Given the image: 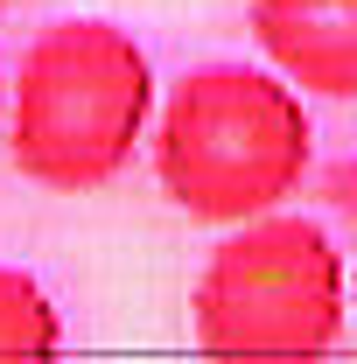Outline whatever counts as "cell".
<instances>
[{"instance_id": "obj_1", "label": "cell", "mask_w": 357, "mask_h": 364, "mask_svg": "<svg viewBox=\"0 0 357 364\" xmlns=\"http://www.w3.org/2000/svg\"><path fill=\"white\" fill-rule=\"evenodd\" d=\"M315 161V127L302 91L280 70L203 63L176 77L154 112V176L182 218L196 225H245L280 210Z\"/></svg>"}, {"instance_id": "obj_2", "label": "cell", "mask_w": 357, "mask_h": 364, "mask_svg": "<svg viewBox=\"0 0 357 364\" xmlns=\"http://www.w3.org/2000/svg\"><path fill=\"white\" fill-rule=\"evenodd\" d=\"M147 119H154L147 49L112 21H56L21 56L7 154L28 182L85 196L134 161Z\"/></svg>"}, {"instance_id": "obj_3", "label": "cell", "mask_w": 357, "mask_h": 364, "mask_svg": "<svg viewBox=\"0 0 357 364\" xmlns=\"http://www.w3.org/2000/svg\"><path fill=\"white\" fill-rule=\"evenodd\" d=\"M189 329L218 358H322L351 329V273L315 218H245L196 273Z\"/></svg>"}, {"instance_id": "obj_4", "label": "cell", "mask_w": 357, "mask_h": 364, "mask_svg": "<svg viewBox=\"0 0 357 364\" xmlns=\"http://www.w3.org/2000/svg\"><path fill=\"white\" fill-rule=\"evenodd\" d=\"M252 43L309 98L357 105V0H252Z\"/></svg>"}, {"instance_id": "obj_5", "label": "cell", "mask_w": 357, "mask_h": 364, "mask_svg": "<svg viewBox=\"0 0 357 364\" xmlns=\"http://www.w3.org/2000/svg\"><path fill=\"white\" fill-rule=\"evenodd\" d=\"M56 343H63V322L43 280L21 267H0V358H49Z\"/></svg>"}, {"instance_id": "obj_6", "label": "cell", "mask_w": 357, "mask_h": 364, "mask_svg": "<svg viewBox=\"0 0 357 364\" xmlns=\"http://www.w3.org/2000/svg\"><path fill=\"white\" fill-rule=\"evenodd\" d=\"M351 329H357V287H351Z\"/></svg>"}]
</instances>
